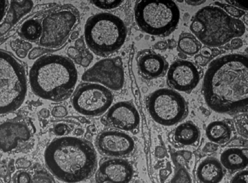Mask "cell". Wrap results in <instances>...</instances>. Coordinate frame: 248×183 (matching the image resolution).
Returning a JSON list of instances; mask_svg holds the SVG:
<instances>
[{
	"label": "cell",
	"instance_id": "15",
	"mask_svg": "<svg viewBox=\"0 0 248 183\" xmlns=\"http://www.w3.org/2000/svg\"><path fill=\"white\" fill-rule=\"evenodd\" d=\"M133 166L122 158H104L95 172L96 183H129L133 176Z\"/></svg>",
	"mask_w": 248,
	"mask_h": 183
},
{
	"label": "cell",
	"instance_id": "39",
	"mask_svg": "<svg viewBox=\"0 0 248 183\" xmlns=\"http://www.w3.org/2000/svg\"><path fill=\"white\" fill-rule=\"evenodd\" d=\"M9 5V1H0V23L3 20L4 17H5Z\"/></svg>",
	"mask_w": 248,
	"mask_h": 183
},
{
	"label": "cell",
	"instance_id": "5",
	"mask_svg": "<svg viewBox=\"0 0 248 183\" xmlns=\"http://www.w3.org/2000/svg\"><path fill=\"white\" fill-rule=\"evenodd\" d=\"M124 22L115 15L97 14L85 26V39L89 49L98 56L108 57L121 49L127 37Z\"/></svg>",
	"mask_w": 248,
	"mask_h": 183
},
{
	"label": "cell",
	"instance_id": "8",
	"mask_svg": "<svg viewBox=\"0 0 248 183\" xmlns=\"http://www.w3.org/2000/svg\"><path fill=\"white\" fill-rule=\"evenodd\" d=\"M80 21L76 8L65 6L43 19L42 34L39 44L46 49H57L68 40Z\"/></svg>",
	"mask_w": 248,
	"mask_h": 183
},
{
	"label": "cell",
	"instance_id": "17",
	"mask_svg": "<svg viewBox=\"0 0 248 183\" xmlns=\"http://www.w3.org/2000/svg\"><path fill=\"white\" fill-rule=\"evenodd\" d=\"M137 65L141 76L146 80L164 77L169 67L166 59L151 50L141 51L137 57Z\"/></svg>",
	"mask_w": 248,
	"mask_h": 183
},
{
	"label": "cell",
	"instance_id": "40",
	"mask_svg": "<svg viewBox=\"0 0 248 183\" xmlns=\"http://www.w3.org/2000/svg\"><path fill=\"white\" fill-rule=\"evenodd\" d=\"M226 3H229V5L234 6V7L243 11H245L244 10H247L248 9V1H226Z\"/></svg>",
	"mask_w": 248,
	"mask_h": 183
},
{
	"label": "cell",
	"instance_id": "36",
	"mask_svg": "<svg viewBox=\"0 0 248 183\" xmlns=\"http://www.w3.org/2000/svg\"><path fill=\"white\" fill-rule=\"evenodd\" d=\"M9 175H11V173L6 161L5 160L0 161V178L5 179Z\"/></svg>",
	"mask_w": 248,
	"mask_h": 183
},
{
	"label": "cell",
	"instance_id": "37",
	"mask_svg": "<svg viewBox=\"0 0 248 183\" xmlns=\"http://www.w3.org/2000/svg\"><path fill=\"white\" fill-rule=\"evenodd\" d=\"M242 46L243 41L242 39L239 38H235L232 39L231 43L226 47V49L227 50H238Z\"/></svg>",
	"mask_w": 248,
	"mask_h": 183
},
{
	"label": "cell",
	"instance_id": "43",
	"mask_svg": "<svg viewBox=\"0 0 248 183\" xmlns=\"http://www.w3.org/2000/svg\"><path fill=\"white\" fill-rule=\"evenodd\" d=\"M169 47V42L167 41H160L155 44L154 46L155 49L160 50H167Z\"/></svg>",
	"mask_w": 248,
	"mask_h": 183
},
{
	"label": "cell",
	"instance_id": "31",
	"mask_svg": "<svg viewBox=\"0 0 248 183\" xmlns=\"http://www.w3.org/2000/svg\"><path fill=\"white\" fill-rule=\"evenodd\" d=\"M50 50L51 49H47L44 47L34 48V49L30 51L29 58L31 59V60H34V59L41 57L43 54L50 52Z\"/></svg>",
	"mask_w": 248,
	"mask_h": 183
},
{
	"label": "cell",
	"instance_id": "4",
	"mask_svg": "<svg viewBox=\"0 0 248 183\" xmlns=\"http://www.w3.org/2000/svg\"><path fill=\"white\" fill-rule=\"evenodd\" d=\"M190 30L206 47H218L242 36L246 28L241 19L231 17L220 7L207 6L196 13Z\"/></svg>",
	"mask_w": 248,
	"mask_h": 183
},
{
	"label": "cell",
	"instance_id": "7",
	"mask_svg": "<svg viewBox=\"0 0 248 183\" xmlns=\"http://www.w3.org/2000/svg\"><path fill=\"white\" fill-rule=\"evenodd\" d=\"M27 91L24 67L13 55L0 50V114L13 113L20 107Z\"/></svg>",
	"mask_w": 248,
	"mask_h": 183
},
{
	"label": "cell",
	"instance_id": "9",
	"mask_svg": "<svg viewBox=\"0 0 248 183\" xmlns=\"http://www.w3.org/2000/svg\"><path fill=\"white\" fill-rule=\"evenodd\" d=\"M149 114L156 123L171 126L182 121L188 114V105L182 95L170 89H160L147 100Z\"/></svg>",
	"mask_w": 248,
	"mask_h": 183
},
{
	"label": "cell",
	"instance_id": "13",
	"mask_svg": "<svg viewBox=\"0 0 248 183\" xmlns=\"http://www.w3.org/2000/svg\"><path fill=\"white\" fill-rule=\"evenodd\" d=\"M32 137L25 123L8 121L0 125V150L5 153L23 152L31 149Z\"/></svg>",
	"mask_w": 248,
	"mask_h": 183
},
{
	"label": "cell",
	"instance_id": "18",
	"mask_svg": "<svg viewBox=\"0 0 248 183\" xmlns=\"http://www.w3.org/2000/svg\"><path fill=\"white\" fill-rule=\"evenodd\" d=\"M224 176V168L220 161L215 158L205 159L197 169V177L202 183H219Z\"/></svg>",
	"mask_w": 248,
	"mask_h": 183
},
{
	"label": "cell",
	"instance_id": "12",
	"mask_svg": "<svg viewBox=\"0 0 248 183\" xmlns=\"http://www.w3.org/2000/svg\"><path fill=\"white\" fill-rule=\"evenodd\" d=\"M95 146L102 156L123 159L132 153L135 149V143L127 134L121 131L108 130L98 135Z\"/></svg>",
	"mask_w": 248,
	"mask_h": 183
},
{
	"label": "cell",
	"instance_id": "11",
	"mask_svg": "<svg viewBox=\"0 0 248 183\" xmlns=\"http://www.w3.org/2000/svg\"><path fill=\"white\" fill-rule=\"evenodd\" d=\"M85 82L101 83L108 89L119 91L124 85V69L120 57L108 58L97 62L82 75Z\"/></svg>",
	"mask_w": 248,
	"mask_h": 183
},
{
	"label": "cell",
	"instance_id": "6",
	"mask_svg": "<svg viewBox=\"0 0 248 183\" xmlns=\"http://www.w3.org/2000/svg\"><path fill=\"white\" fill-rule=\"evenodd\" d=\"M135 17L144 33L165 37L178 26L180 14L179 7L172 1H140L136 4Z\"/></svg>",
	"mask_w": 248,
	"mask_h": 183
},
{
	"label": "cell",
	"instance_id": "20",
	"mask_svg": "<svg viewBox=\"0 0 248 183\" xmlns=\"http://www.w3.org/2000/svg\"><path fill=\"white\" fill-rule=\"evenodd\" d=\"M33 2L31 1H12L9 14L1 27L0 35L6 33L19 18L28 14L32 9Z\"/></svg>",
	"mask_w": 248,
	"mask_h": 183
},
{
	"label": "cell",
	"instance_id": "10",
	"mask_svg": "<svg viewBox=\"0 0 248 183\" xmlns=\"http://www.w3.org/2000/svg\"><path fill=\"white\" fill-rule=\"evenodd\" d=\"M113 100L111 91L97 83H82L78 86L73 98V105L77 112L88 116L104 114Z\"/></svg>",
	"mask_w": 248,
	"mask_h": 183
},
{
	"label": "cell",
	"instance_id": "2",
	"mask_svg": "<svg viewBox=\"0 0 248 183\" xmlns=\"http://www.w3.org/2000/svg\"><path fill=\"white\" fill-rule=\"evenodd\" d=\"M47 168L62 182L76 183L88 180L97 169V155L92 143L83 138L62 137L46 147Z\"/></svg>",
	"mask_w": 248,
	"mask_h": 183
},
{
	"label": "cell",
	"instance_id": "14",
	"mask_svg": "<svg viewBox=\"0 0 248 183\" xmlns=\"http://www.w3.org/2000/svg\"><path fill=\"white\" fill-rule=\"evenodd\" d=\"M168 86L179 91L190 93L200 81V71L194 63L186 60L176 61L168 70Z\"/></svg>",
	"mask_w": 248,
	"mask_h": 183
},
{
	"label": "cell",
	"instance_id": "23",
	"mask_svg": "<svg viewBox=\"0 0 248 183\" xmlns=\"http://www.w3.org/2000/svg\"><path fill=\"white\" fill-rule=\"evenodd\" d=\"M202 47V43L194 34L184 33L180 35L178 49L180 53L193 56L199 52Z\"/></svg>",
	"mask_w": 248,
	"mask_h": 183
},
{
	"label": "cell",
	"instance_id": "32",
	"mask_svg": "<svg viewBox=\"0 0 248 183\" xmlns=\"http://www.w3.org/2000/svg\"><path fill=\"white\" fill-rule=\"evenodd\" d=\"M248 172L247 170H242L236 174L232 178L231 183H248Z\"/></svg>",
	"mask_w": 248,
	"mask_h": 183
},
{
	"label": "cell",
	"instance_id": "1",
	"mask_svg": "<svg viewBox=\"0 0 248 183\" xmlns=\"http://www.w3.org/2000/svg\"><path fill=\"white\" fill-rule=\"evenodd\" d=\"M204 100L216 113L247 111L248 69L247 55L228 54L212 61L203 82Z\"/></svg>",
	"mask_w": 248,
	"mask_h": 183
},
{
	"label": "cell",
	"instance_id": "28",
	"mask_svg": "<svg viewBox=\"0 0 248 183\" xmlns=\"http://www.w3.org/2000/svg\"><path fill=\"white\" fill-rule=\"evenodd\" d=\"M93 4L94 6L100 8V9H104V10H111L115 9L118 7H119L122 5V3L124 2V1H93L90 2Z\"/></svg>",
	"mask_w": 248,
	"mask_h": 183
},
{
	"label": "cell",
	"instance_id": "45",
	"mask_svg": "<svg viewBox=\"0 0 248 183\" xmlns=\"http://www.w3.org/2000/svg\"><path fill=\"white\" fill-rule=\"evenodd\" d=\"M202 55L203 57L205 58H209L212 55V50L208 47H204L202 50Z\"/></svg>",
	"mask_w": 248,
	"mask_h": 183
},
{
	"label": "cell",
	"instance_id": "16",
	"mask_svg": "<svg viewBox=\"0 0 248 183\" xmlns=\"http://www.w3.org/2000/svg\"><path fill=\"white\" fill-rule=\"evenodd\" d=\"M104 124L125 131L136 130L140 124V116L135 105L131 102H117L105 115Z\"/></svg>",
	"mask_w": 248,
	"mask_h": 183
},
{
	"label": "cell",
	"instance_id": "38",
	"mask_svg": "<svg viewBox=\"0 0 248 183\" xmlns=\"http://www.w3.org/2000/svg\"><path fill=\"white\" fill-rule=\"evenodd\" d=\"M68 54L70 58L74 59L76 61H78V59H79V61H78V62H80V52L79 51H78L77 48L73 47L69 48L68 50Z\"/></svg>",
	"mask_w": 248,
	"mask_h": 183
},
{
	"label": "cell",
	"instance_id": "25",
	"mask_svg": "<svg viewBox=\"0 0 248 183\" xmlns=\"http://www.w3.org/2000/svg\"><path fill=\"white\" fill-rule=\"evenodd\" d=\"M11 46L17 56L21 58H25L29 50L32 48V46L29 42L21 39H16L12 42Z\"/></svg>",
	"mask_w": 248,
	"mask_h": 183
},
{
	"label": "cell",
	"instance_id": "24",
	"mask_svg": "<svg viewBox=\"0 0 248 183\" xmlns=\"http://www.w3.org/2000/svg\"><path fill=\"white\" fill-rule=\"evenodd\" d=\"M42 34V23L35 19H30L26 21L23 24L21 29V34L27 41H39Z\"/></svg>",
	"mask_w": 248,
	"mask_h": 183
},
{
	"label": "cell",
	"instance_id": "3",
	"mask_svg": "<svg viewBox=\"0 0 248 183\" xmlns=\"http://www.w3.org/2000/svg\"><path fill=\"white\" fill-rule=\"evenodd\" d=\"M78 79L73 62L61 55L49 54L39 58L30 71L33 92L45 100L64 101L72 95Z\"/></svg>",
	"mask_w": 248,
	"mask_h": 183
},
{
	"label": "cell",
	"instance_id": "30",
	"mask_svg": "<svg viewBox=\"0 0 248 183\" xmlns=\"http://www.w3.org/2000/svg\"><path fill=\"white\" fill-rule=\"evenodd\" d=\"M170 183H191L190 176L186 169H179Z\"/></svg>",
	"mask_w": 248,
	"mask_h": 183
},
{
	"label": "cell",
	"instance_id": "21",
	"mask_svg": "<svg viewBox=\"0 0 248 183\" xmlns=\"http://www.w3.org/2000/svg\"><path fill=\"white\" fill-rule=\"evenodd\" d=\"M200 138L198 127L191 121L182 123L176 127L174 139L176 142L184 146H195Z\"/></svg>",
	"mask_w": 248,
	"mask_h": 183
},
{
	"label": "cell",
	"instance_id": "33",
	"mask_svg": "<svg viewBox=\"0 0 248 183\" xmlns=\"http://www.w3.org/2000/svg\"><path fill=\"white\" fill-rule=\"evenodd\" d=\"M52 114L55 117L62 118L68 115V110L65 106H57L53 109Z\"/></svg>",
	"mask_w": 248,
	"mask_h": 183
},
{
	"label": "cell",
	"instance_id": "29",
	"mask_svg": "<svg viewBox=\"0 0 248 183\" xmlns=\"http://www.w3.org/2000/svg\"><path fill=\"white\" fill-rule=\"evenodd\" d=\"M31 174L27 171L19 170L16 172L13 177V183H31Z\"/></svg>",
	"mask_w": 248,
	"mask_h": 183
},
{
	"label": "cell",
	"instance_id": "48",
	"mask_svg": "<svg viewBox=\"0 0 248 183\" xmlns=\"http://www.w3.org/2000/svg\"><path fill=\"white\" fill-rule=\"evenodd\" d=\"M41 117L44 118H48L50 116V112L48 109H43L39 112Z\"/></svg>",
	"mask_w": 248,
	"mask_h": 183
},
{
	"label": "cell",
	"instance_id": "42",
	"mask_svg": "<svg viewBox=\"0 0 248 183\" xmlns=\"http://www.w3.org/2000/svg\"><path fill=\"white\" fill-rule=\"evenodd\" d=\"M93 59V55L91 53H89L88 55H86L85 57L81 58L79 64L82 67H87L90 65V63H91L92 62Z\"/></svg>",
	"mask_w": 248,
	"mask_h": 183
},
{
	"label": "cell",
	"instance_id": "47",
	"mask_svg": "<svg viewBox=\"0 0 248 183\" xmlns=\"http://www.w3.org/2000/svg\"><path fill=\"white\" fill-rule=\"evenodd\" d=\"M206 1H186V3L188 5L199 6L205 2Z\"/></svg>",
	"mask_w": 248,
	"mask_h": 183
},
{
	"label": "cell",
	"instance_id": "26",
	"mask_svg": "<svg viewBox=\"0 0 248 183\" xmlns=\"http://www.w3.org/2000/svg\"><path fill=\"white\" fill-rule=\"evenodd\" d=\"M31 183H55L52 175L46 170L35 171Z\"/></svg>",
	"mask_w": 248,
	"mask_h": 183
},
{
	"label": "cell",
	"instance_id": "41",
	"mask_svg": "<svg viewBox=\"0 0 248 183\" xmlns=\"http://www.w3.org/2000/svg\"><path fill=\"white\" fill-rule=\"evenodd\" d=\"M218 148V147L217 144H215V143L212 142L207 143L206 145L204 146L203 151L205 153H212L217 150Z\"/></svg>",
	"mask_w": 248,
	"mask_h": 183
},
{
	"label": "cell",
	"instance_id": "35",
	"mask_svg": "<svg viewBox=\"0 0 248 183\" xmlns=\"http://www.w3.org/2000/svg\"><path fill=\"white\" fill-rule=\"evenodd\" d=\"M68 127L66 125L64 124V123H60L55 126L54 129V132L56 133L58 136H63V135H65L67 132H68Z\"/></svg>",
	"mask_w": 248,
	"mask_h": 183
},
{
	"label": "cell",
	"instance_id": "34",
	"mask_svg": "<svg viewBox=\"0 0 248 183\" xmlns=\"http://www.w3.org/2000/svg\"><path fill=\"white\" fill-rule=\"evenodd\" d=\"M16 166L18 169H26L29 168L31 165L30 161L24 158H19L15 162Z\"/></svg>",
	"mask_w": 248,
	"mask_h": 183
},
{
	"label": "cell",
	"instance_id": "22",
	"mask_svg": "<svg viewBox=\"0 0 248 183\" xmlns=\"http://www.w3.org/2000/svg\"><path fill=\"white\" fill-rule=\"evenodd\" d=\"M208 140L215 144H224L230 141L232 131L229 125L223 121L212 122L208 125L206 130Z\"/></svg>",
	"mask_w": 248,
	"mask_h": 183
},
{
	"label": "cell",
	"instance_id": "50",
	"mask_svg": "<svg viewBox=\"0 0 248 183\" xmlns=\"http://www.w3.org/2000/svg\"><path fill=\"white\" fill-rule=\"evenodd\" d=\"M0 183H4L1 180H0Z\"/></svg>",
	"mask_w": 248,
	"mask_h": 183
},
{
	"label": "cell",
	"instance_id": "44",
	"mask_svg": "<svg viewBox=\"0 0 248 183\" xmlns=\"http://www.w3.org/2000/svg\"><path fill=\"white\" fill-rule=\"evenodd\" d=\"M166 154V151L161 147H157L155 150V156L158 158H163Z\"/></svg>",
	"mask_w": 248,
	"mask_h": 183
},
{
	"label": "cell",
	"instance_id": "27",
	"mask_svg": "<svg viewBox=\"0 0 248 183\" xmlns=\"http://www.w3.org/2000/svg\"><path fill=\"white\" fill-rule=\"evenodd\" d=\"M215 3L232 17L238 19L243 17L246 14L245 11L229 5V4L223 3L219 2H215Z\"/></svg>",
	"mask_w": 248,
	"mask_h": 183
},
{
	"label": "cell",
	"instance_id": "49",
	"mask_svg": "<svg viewBox=\"0 0 248 183\" xmlns=\"http://www.w3.org/2000/svg\"><path fill=\"white\" fill-rule=\"evenodd\" d=\"M78 35H79V33H78V31H74L73 33L71 34L70 38L72 40H75V39H76L78 37Z\"/></svg>",
	"mask_w": 248,
	"mask_h": 183
},
{
	"label": "cell",
	"instance_id": "19",
	"mask_svg": "<svg viewBox=\"0 0 248 183\" xmlns=\"http://www.w3.org/2000/svg\"><path fill=\"white\" fill-rule=\"evenodd\" d=\"M220 162L223 168L231 172L242 170L248 164L247 150L229 149L220 155Z\"/></svg>",
	"mask_w": 248,
	"mask_h": 183
},
{
	"label": "cell",
	"instance_id": "46",
	"mask_svg": "<svg viewBox=\"0 0 248 183\" xmlns=\"http://www.w3.org/2000/svg\"><path fill=\"white\" fill-rule=\"evenodd\" d=\"M206 58L203 57L202 55H198L196 57L195 60L200 65L203 66L204 65V62H206Z\"/></svg>",
	"mask_w": 248,
	"mask_h": 183
}]
</instances>
